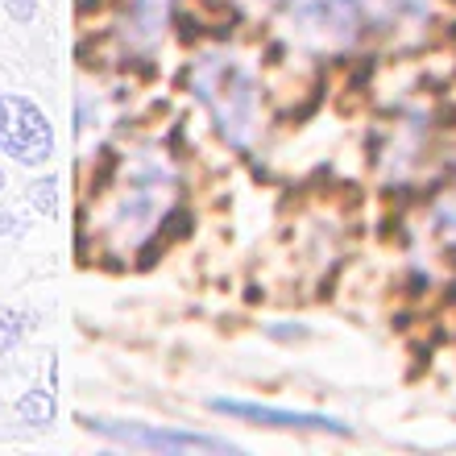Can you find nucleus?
Here are the masks:
<instances>
[{
	"label": "nucleus",
	"mask_w": 456,
	"mask_h": 456,
	"mask_svg": "<svg viewBox=\"0 0 456 456\" xmlns=\"http://www.w3.org/2000/svg\"><path fill=\"white\" fill-rule=\"evenodd\" d=\"M290 17L320 46H348L365 25L390 17V0H290Z\"/></svg>",
	"instance_id": "nucleus-2"
},
{
	"label": "nucleus",
	"mask_w": 456,
	"mask_h": 456,
	"mask_svg": "<svg viewBox=\"0 0 456 456\" xmlns=\"http://www.w3.org/2000/svg\"><path fill=\"white\" fill-rule=\"evenodd\" d=\"M0 187H4V175H0Z\"/></svg>",
	"instance_id": "nucleus-12"
},
{
	"label": "nucleus",
	"mask_w": 456,
	"mask_h": 456,
	"mask_svg": "<svg viewBox=\"0 0 456 456\" xmlns=\"http://www.w3.org/2000/svg\"><path fill=\"white\" fill-rule=\"evenodd\" d=\"M54 191H59V183H54V179H42V183H34V187H29V200H34L37 212H46V216H54V212H59Z\"/></svg>",
	"instance_id": "nucleus-8"
},
{
	"label": "nucleus",
	"mask_w": 456,
	"mask_h": 456,
	"mask_svg": "<svg viewBox=\"0 0 456 456\" xmlns=\"http://www.w3.org/2000/svg\"><path fill=\"white\" fill-rule=\"evenodd\" d=\"M0 150L25 167H42L54 150L46 117L25 96H0Z\"/></svg>",
	"instance_id": "nucleus-3"
},
{
	"label": "nucleus",
	"mask_w": 456,
	"mask_h": 456,
	"mask_svg": "<svg viewBox=\"0 0 456 456\" xmlns=\"http://www.w3.org/2000/svg\"><path fill=\"white\" fill-rule=\"evenodd\" d=\"M212 411L232 415V419H253L270 423V428H295V432H332V436H353L345 419L332 415H312V411H278V407H257V403H232V398H212Z\"/></svg>",
	"instance_id": "nucleus-5"
},
{
	"label": "nucleus",
	"mask_w": 456,
	"mask_h": 456,
	"mask_svg": "<svg viewBox=\"0 0 456 456\" xmlns=\"http://www.w3.org/2000/svg\"><path fill=\"white\" fill-rule=\"evenodd\" d=\"M191 87L195 96L204 100V109L212 112L220 137L228 145H245L253 142L257 133V84L253 75L240 67L237 59L228 54H204V59L191 67Z\"/></svg>",
	"instance_id": "nucleus-1"
},
{
	"label": "nucleus",
	"mask_w": 456,
	"mask_h": 456,
	"mask_svg": "<svg viewBox=\"0 0 456 456\" xmlns=\"http://www.w3.org/2000/svg\"><path fill=\"white\" fill-rule=\"evenodd\" d=\"M17 415H21L25 423H50L54 419V398H50L46 390H29V395H21V403H17Z\"/></svg>",
	"instance_id": "nucleus-7"
},
{
	"label": "nucleus",
	"mask_w": 456,
	"mask_h": 456,
	"mask_svg": "<svg viewBox=\"0 0 456 456\" xmlns=\"http://www.w3.org/2000/svg\"><path fill=\"white\" fill-rule=\"evenodd\" d=\"M9 12L17 17V21H29L37 12V0H9Z\"/></svg>",
	"instance_id": "nucleus-10"
},
{
	"label": "nucleus",
	"mask_w": 456,
	"mask_h": 456,
	"mask_svg": "<svg viewBox=\"0 0 456 456\" xmlns=\"http://www.w3.org/2000/svg\"><path fill=\"white\" fill-rule=\"evenodd\" d=\"M175 0H133V25L142 29V34H158L162 21H167V12Z\"/></svg>",
	"instance_id": "nucleus-6"
},
{
	"label": "nucleus",
	"mask_w": 456,
	"mask_h": 456,
	"mask_svg": "<svg viewBox=\"0 0 456 456\" xmlns=\"http://www.w3.org/2000/svg\"><path fill=\"white\" fill-rule=\"evenodd\" d=\"M9 232H12V216L9 212H0V237H9Z\"/></svg>",
	"instance_id": "nucleus-11"
},
{
	"label": "nucleus",
	"mask_w": 456,
	"mask_h": 456,
	"mask_svg": "<svg viewBox=\"0 0 456 456\" xmlns=\"http://www.w3.org/2000/svg\"><path fill=\"white\" fill-rule=\"evenodd\" d=\"M21 328H25V324H21V315H12V312H4V307H0V353L17 345Z\"/></svg>",
	"instance_id": "nucleus-9"
},
{
	"label": "nucleus",
	"mask_w": 456,
	"mask_h": 456,
	"mask_svg": "<svg viewBox=\"0 0 456 456\" xmlns=\"http://www.w3.org/2000/svg\"><path fill=\"white\" fill-rule=\"evenodd\" d=\"M87 432H100V436H112V440H125V444H137V448H167V452H240L237 444H228L220 436H204V432H175V428H145V423H112V419H87L79 415Z\"/></svg>",
	"instance_id": "nucleus-4"
}]
</instances>
